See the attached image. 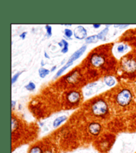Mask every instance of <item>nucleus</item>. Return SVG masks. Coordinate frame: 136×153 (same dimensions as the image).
<instances>
[{"label":"nucleus","instance_id":"obj_18","mask_svg":"<svg viewBox=\"0 0 136 153\" xmlns=\"http://www.w3.org/2000/svg\"><path fill=\"white\" fill-rule=\"evenodd\" d=\"M35 87H36V86H35V84L33 82H29V84L25 86V89L29 91H32L35 89Z\"/></svg>","mask_w":136,"mask_h":153},{"label":"nucleus","instance_id":"obj_16","mask_svg":"<svg viewBox=\"0 0 136 153\" xmlns=\"http://www.w3.org/2000/svg\"><path fill=\"white\" fill-rule=\"evenodd\" d=\"M49 73H50L49 70L43 68V67H41V68H40L39 70V74L40 77L41 78H45Z\"/></svg>","mask_w":136,"mask_h":153},{"label":"nucleus","instance_id":"obj_23","mask_svg":"<svg viewBox=\"0 0 136 153\" xmlns=\"http://www.w3.org/2000/svg\"><path fill=\"white\" fill-rule=\"evenodd\" d=\"M43 153H55L53 149L51 148H46L44 149Z\"/></svg>","mask_w":136,"mask_h":153},{"label":"nucleus","instance_id":"obj_3","mask_svg":"<svg viewBox=\"0 0 136 153\" xmlns=\"http://www.w3.org/2000/svg\"><path fill=\"white\" fill-rule=\"evenodd\" d=\"M122 69L126 73H132L136 71V59L133 57H128L123 59Z\"/></svg>","mask_w":136,"mask_h":153},{"label":"nucleus","instance_id":"obj_13","mask_svg":"<svg viewBox=\"0 0 136 153\" xmlns=\"http://www.w3.org/2000/svg\"><path fill=\"white\" fill-rule=\"evenodd\" d=\"M72 64H73V63L67 62L63 67H62L61 69H60L58 71V72L57 73V74H56V75H55V78H57V77H58V76H61L62 74H63V73L64 71L66 70L67 68H69L70 66H71Z\"/></svg>","mask_w":136,"mask_h":153},{"label":"nucleus","instance_id":"obj_9","mask_svg":"<svg viewBox=\"0 0 136 153\" xmlns=\"http://www.w3.org/2000/svg\"><path fill=\"white\" fill-rule=\"evenodd\" d=\"M44 149L39 145H35L32 146L29 151V153H43Z\"/></svg>","mask_w":136,"mask_h":153},{"label":"nucleus","instance_id":"obj_27","mask_svg":"<svg viewBox=\"0 0 136 153\" xmlns=\"http://www.w3.org/2000/svg\"><path fill=\"white\" fill-rule=\"evenodd\" d=\"M56 68H57V66H55L54 67H52V69H51V71H54Z\"/></svg>","mask_w":136,"mask_h":153},{"label":"nucleus","instance_id":"obj_20","mask_svg":"<svg viewBox=\"0 0 136 153\" xmlns=\"http://www.w3.org/2000/svg\"><path fill=\"white\" fill-rule=\"evenodd\" d=\"M45 27H46V29H47V36H48V37H50V36H51V35H52V27H51V26L49 25H47L45 26Z\"/></svg>","mask_w":136,"mask_h":153},{"label":"nucleus","instance_id":"obj_1","mask_svg":"<svg viewBox=\"0 0 136 153\" xmlns=\"http://www.w3.org/2000/svg\"><path fill=\"white\" fill-rule=\"evenodd\" d=\"M132 93L128 89H123L117 93L116 96V103L121 107L128 106L132 101Z\"/></svg>","mask_w":136,"mask_h":153},{"label":"nucleus","instance_id":"obj_29","mask_svg":"<svg viewBox=\"0 0 136 153\" xmlns=\"http://www.w3.org/2000/svg\"><path fill=\"white\" fill-rule=\"evenodd\" d=\"M64 153H66V152H64Z\"/></svg>","mask_w":136,"mask_h":153},{"label":"nucleus","instance_id":"obj_4","mask_svg":"<svg viewBox=\"0 0 136 153\" xmlns=\"http://www.w3.org/2000/svg\"><path fill=\"white\" fill-rule=\"evenodd\" d=\"M90 64L93 67H96V68H99L101 67L106 62L105 57L101 54L99 53H93L90 56Z\"/></svg>","mask_w":136,"mask_h":153},{"label":"nucleus","instance_id":"obj_15","mask_svg":"<svg viewBox=\"0 0 136 153\" xmlns=\"http://www.w3.org/2000/svg\"><path fill=\"white\" fill-rule=\"evenodd\" d=\"M108 31H109V28L108 27H106L105 29H103L102 31H100V33L98 34L99 40L100 39V40H105L104 38H106V35H107Z\"/></svg>","mask_w":136,"mask_h":153},{"label":"nucleus","instance_id":"obj_6","mask_svg":"<svg viewBox=\"0 0 136 153\" xmlns=\"http://www.w3.org/2000/svg\"><path fill=\"white\" fill-rule=\"evenodd\" d=\"M88 130L92 136H98L102 131V125L97 122L91 123L88 125Z\"/></svg>","mask_w":136,"mask_h":153},{"label":"nucleus","instance_id":"obj_5","mask_svg":"<svg viewBox=\"0 0 136 153\" xmlns=\"http://www.w3.org/2000/svg\"><path fill=\"white\" fill-rule=\"evenodd\" d=\"M81 94L78 91H72L69 93L67 96V101L71 105H77L81 101Z\"/></svg>","mask_w":136,"mask_h":153},{"label":"nucleus","instance_id":"obj_14","mask_svg":"<svg viewBox=\"0 0 136 153\" xmlns=\"http://www.w3.org/2000/svg\"><path fill=\"white\" fill-rule=\"evenodd\" d=\"M98 35H92L90 37H87L86 39H85L86 43H94L98 42Z\"/></svg>","mask_w":136,"mask_h":153},{"label":"nucleus","instance_id":"obj_26","mask_svg":"<svg viewBox=\"0 0 136 153\" xmlns=\"http://www.w3.org/2000/svg\"><path fill=\"white\" fill-rule=\"evenodd\" d=\"M100 24H94L93 25V27H95V28H99L100 27Z\"/></svg>","mask_w":136,"mask_h":153},{"label":"nucleus","instance_id":"obj_11","mask_svg":"<svg viewBox=\"0 0 136 153\" xmlns=\"http://www.w3.org/2000/svg\"><path fill=\"white\" fill-rule=\"evenodd\" d=\"M19 128V123L16 118L15 117H12V119H11V131H12V134L14 133L15 131L18 130Z\"/></svg>","mask_w":136,"mask_h":153},{"label":"nucleus","instance_id":"obj_21","mask_svg":"<svg viewBox=\"0 0 136 153\" xmlns=\"http://www.w3.org/2000/svg\"><path fill=\"white\" fill-rule=\"evenodd\" d=\"M21 74V72H19V73H17V74L15 75L13 77H12V79H11V83L13 84L15 82H16L17 79H18V77L19 76V75Z\"/></svg>","mask_w":136,"mask_h":153},{"label":"nucleus","instance_id":"obj_8","mask_svg":"<svg viewBox=\"0 0 136 153\" xmlns=\"http://www.w3.org/2000/svg\"><path fill=\"white\" fill-rule=\"evenodd\" d=\"M86 50V46L83 45L78 50H77L76 52L74 53L72 55L71 57L69 58L68 62H70V63H73L74 61H76V59H78V58H80L82 55V54L85 52Z\"/></svg>","mask_w":136,"mask_h":153},{"label":"nucleus","instance_id":"obj_25","mask_svg":"<svg viewBox=\"0 0 136 153\" xmlns=\"http://www.w3.org/2000/svg\"><path fill=\"white\" fill-rule=\"evenodd\" d=\"M16 104V102L12 100V101H11V107H12V109H13L14 107H15V105Z\"/></svg>","mask_w":136,"mask_h":153},{"label":"nucleus","instance_id":"obj_12","mask_svg":"<svg viewBox=\"0 0 136 153\" xmlns=\"http://www.w3.org/2000/svg\"><path fill=\"white\" fill-rule=\"evenodd\" d=\"M104 82L105 83L108 85L109 87H112L114 86L116 83V80L112 76H106L104 79Z\"/></svg>","mask_w":136,"mask_h":153},{"label":"nucleus","instance_id":"obj_28","mask_svg":"<svg viewBox=\"0 0 136 153\" xmlns=\"http://www.w3.org/2000/svg\"><path fill=\"white\" fill-rule=\"evenodd\" d=\"M45 57H46L47 58H49V56H48V55H47V53H45Z\"/></svg>","mask_w":136,"mask_h":153},{"label":"nucleus","instance_id":"obj_7","mask_svg":"<svg viewBox=\"0 0 136 153\" xmlns=\"http://www.w3.org/2000/svg\"><path fill=\"white\" fill-rule=\"evenodd\" d=\"M74 35L78 39H86L87 38V31L83 26L78 25L74 30Z\"/></svg>","mask_w":136,"mask_h":153},{"label":"nucleus","instance_id":"obj_24","mask_svg":"<svg viewBox=\"0 0 136 153\" xmlns=\"http://www.w3.org/2000/svg\"><path fill=\"white\" fill-rule=\"evenodd\" d=\"M26 35H27V32H23V33H21V34L20 35V37H21L23 39H24L25 38Z\"/></svg>","mask_w":136,"mask_h":153},{"label":"nucleus","instance_id":"obj_10","mask_svg":"<svg viewBox=\"0 0 136 153\" xmlns=\"http://www.w3.org/2000/svg\"><path fill=\"white\" fill-rule=\"evenodd\" d=\"M67 119V117L66 116H61V117H58V118L54 120V122H53V124H52L53 127L54 128L58 127V126H60L62 123L64 122Z\"/></svg>","mask_w":136,"mask_h":153},{"label":"nucleus","instance_id":"obj_19","mask_svg":"<svg viewBox=\"0 0 136 153\" xmlns=\"http://www.w3.org/2000/svg\"><path fill=\"white\" fill-rule=\"evenodd\" d=\"M64 35L65 36L68 38H70L73 35V32L72 30H70L69 29H64Z\"/></svg>","mask_w":136,"mask_h":153},{"label":"nucleus","instance_id":"obj_22","mask_svg":"<svg viewBox=\"0 0 136 153\" xmlns=\"http://www.w3.org/2000/svg\"><path fill=\"white\" fill-rule=\"evenodd\" d=\"M126 47H125V45H123V44H121V45H120L118 47V49H117L119 53H123L126 49Z\"/></svg>","mask_w":136,"mask_h":153},{"label":"nucleus","instance_id":"obj_17","mask_svg":"<svg viewBox=\"0 0 136 153\" xmlns=\"http://www.w3.org/2000/svg\"><path fill=\"white\" fill-rule=\"evenodd\" d=\"M61 43H63V49L61 50V52L63 53H67L68 51V50H69V43L67 42V41H65L64 39H62L61 40Z\"/></svg>","mask_w":136,"mask_h":153},{"label":"nucleus","instance_id":"obj_2","mask_svg":"<svg viewBox=\"0 0 136 153\" xmlns=\"http://www.w3.org/2000/svg\"><path fill=\"white\" fill-rule=\"evenodd\" d=\"M91 111L92 113L97 117H104L108 113V104L104 100H98L92 105Z\"/></svg>","mask_w":136,"mask_h":153}]
</instances>
